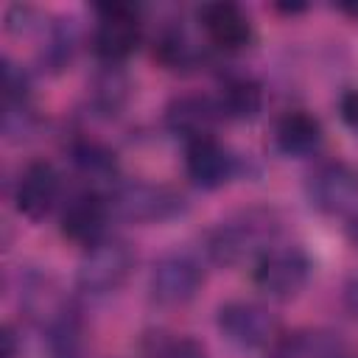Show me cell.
Listing matches in <instances>:
<instances>
[{
  "label": "cell",
  "instance_id": "obj_1",
  "mask_svg": "<svg viewBox=\"0 0 358 358\" xmlns=\"http://www.w3.org/2000/svg\"><path fill=\"white\" fill-rule=\"evenodd\" d=\"M280 232V221L271 210L252 207L241 210L207 232V255L218 266H238L246 260H257L271 249L274 235Z\"/></svg>",
  "mask_w": 358,
  "mask_h": 358
},
{
  "label": "cell",
  "instance_id": "obj_2",
  "mask_svg": "<svg viewBox=\"0 0 358 358\" xmlns=\"http://www.w3.org/2000/svg\"><path fill=\"white\" fill-rule=\"evenodd\" d=\"M134 260H137V255L129 241L103 238L84 252V257L76 268V285L92 296L109 294L129 280Z\"/></svg>",
  "mask_w": 358,
  "mask_h": 358
},
{
  "label": "cell",
  "instance_id": "obj_3",
  "mask_svg": "<svg viewBox=\"0 0 358 358\" xmlns=\"http://www.w3.org/2000/svg\"><path fill=\"white\" fill-rule=\"evenodd\" d=\"M109 207L123 221L159 224V221H168V218H176L179 213H185V199H182V193H176L165 185L126 182L112 193Z\"/></svg>",
  "mask_w": 358,
  "mask_h": 358
},
{
  "label": "cell",
  "instance_id": "obj_4",
  "mask_svg": "<svg viewBox=\"0 0 358 358\" xmlns=\"http://www.w3.org/2000/svg\"><path fill=\"white\" fill-rule=\"evenodd\" d=\"M310 257L299 246H271L255 263V285L271 299H294L310 280Z\"/></svg>",
  "mask_w": 358,
  "mask_h": 358
},
{
  "label": "cell",
  "instance_id": "obj_5",
  "mask_svg": "<svg viewBox=\"0 0 358 358\" xmlns=\"http://www.w3.org/2000/svg\"><path fill=\"white\" fill-rule=\"evenodd\" d=\"M140 20L129 3H103L98 6V25L92 34V50L106 64L123 62L140 45Z\"/></svg>",
  "mask_w": 358,
  "mask_h": 358
},
{
  "label": "cell",
  "instance_id": "obj_6",
  "mask_svg": "<svg viewBox=\"0 0 358 358\" xmlns=\"http://www.w3.org/2000/svg\"><path fill=\"white\" fill-rule=\"evenodd\" d=\"M204 282V271L199 260L187 252L162 255L148 277V291L159 305H185L190 302Z\"/></svg>",
  "mask_w": 358,
  "mask_h": 358
},
{
  "label": "cell",
  "instance_id": "obj_7",
  "mask_svg": "<svg viewBox=\"0 0 358 358\" xmlns=\"http://www.w3.org/2000/svg\"><path fill=\"white\" fill-rule=\"evenodd\" d=\"M308 199L324 215L352 213L358 207V168L344 159L319 165L308 176Z\"/></svg>",
  "mask_w": 358,
  "mask_h": 358
},
{
  "label": "cell",
  "instance_id": "obj_8",
  "mask_svg": "<svg viewBox=\"0 0 358 358\" xmlns=\"http://www.w3.org/2000/svg\"><path fill=\"white\" fill-rule=\"evenodd\" d=\"M218 330L238 347L255 350L277 338V319L266 305L252 299H232L218 308Z\"/></svg>",
  "mask_w": 358,
  "mask_h": 358
},
{
  "label": "cell",
  "instance_id": "obj_9",
  "mask_svg": "<svg viewBox=\"0 0 358 358\" xmlns=\"http://www.w3.org/2000/svg\"><path fill=\"white\" fill-rule=\"evenodd\" d=\"M109 199H103L95 190L78 193L62 213V235L73 243L81 246H95L98 241H103V229L109 221Z\"/></svg>",
  "mask_w": 358,
  "mask_h": 358
},
{
  "label": "cell",
  "instance_id": "obj_10",
  "mask_svg": "<svg viewBox=\"0 0 358 358\" xmlns=\"http://www.w3.org/2000/svg\"><path fill=\"white\" fill-rule=\"evenodd\" d=\"M59 193H62V176H59V171L50 162H42L39 159V162H31L22 171L20 182H17L14 204H17V210L25 218L39 221V218H45L53 210Z\"/></svg>",
  "mask_w": 358,
  "mask_h": 358
},
{
  "label": "cell",
  "instance_id": "obj_11",
  "mask_svg": "<svg viewBox=\"0 0 358 358\" xmlns=\"http://www.w3.org/2000/svg\"><path fill=\"white\" fill-rule=\"evenodd\" d=\"M185 171L190 176L193 185L204 187V190H213V187H221L224 182L232 179L235 173V157L213 137H199V140H190L187 143V151H185Z\"/></svg>",
  "mask_w": 358,
  "mask_h": 358
},
{
  "label": "cell",
  "instance_id": "obj_12",
  "mask_svg": "<svg viewBox=\"0 0 358 358\" xmlns=\"http://www.w3.org/2000/svg\"><path fill=\"white\" fill-rule=\"evenodd\" d=\"M221 106L218 101L207 98V95H199V92H187V95H176L168 109H165V123L171 131L182 134L187 143L190 140H199V137H207L215 126V120L221 117Z\"/></svg>",
  "mask_w": 358,
  "mask_h": 358
},
{
  "label": "cell",
  "instance_id": "obj_13",
  "mask_svg": "<svg viewBox=\"0 0 358 358\" xmlns=\"http://www.w3.org/2000/svg\"><path fill=\"white\" fill-rule=\"evenodd\" d=\"M199 17H201V28H204L207 39L221 50H238L252 36L249 17L235 3H224V0L207 3V6H201Z\"/></svg>",
  "mask_w": 358,
  "mask_h": 358
},
{
  "label": "cell",
  "instance_id": "obj_14",
  "mask_svg": "<svg viewBox=\"0 0 358 358\" xmlns=\"http://www.w3.org/2000/svg\"><path fill=\"white\" fill-rule=\"evenodd\" d=\"M277 145L291 157H308L322 145V123L310 112L294 109L277 123Z\"/></svg>",
  "mask_w": 358,
  "mask_h": 358
},
{
  "label": "cell",
  "instance_id": "obj_15",
  "mask_svg": "<svg viewBox=\"0 0 358 358\" xmlns=\"http://www.w3.org/2000/svg\"><path fill=\"white\" fill-rule=\"evenodd\" d=\"M48 355L50 358H81L84 338H81V319L64 308L59 316L48 322Z\"/></svg>",
  "mask_w": 358,
  "mask_h": 358
},
{
  "label": "cell",
  "instance_id": "obj_16",
  "mask_svg": "<svg viewBox=\"0 0 358 358\" xmlns=\"http://www.w3.org/2000/svg\"><path fill=\"white\" fill-rule=\"evenodd\" d=\"M218 106L227 117L252 120L263 109V90L252 78H232V81H227Z\"/></svg>",
  "mask_w": 358,
  "mask_h": 358
},
{
  "label": "cell",
  "instance_id": "obj_17",
  "mask_svg": "<svg viewBox=\"0 0 358 358\" xmlns=\"http://www.w3.org/2000/svg\"><path fill=\"white\" fill-rule=\"evenodd\" d=\"M92 103L103 112H115L129 95V78L117 64H103V70L92 78Z\"/></svg>",
  "mask_w": 358,
  "mask_h": 358
},
{
  "label": "cell",
  "instance_id": "obj_18",
  "mask_svg": "<svg viewBox=\"0 0 358 358\" xmlns=\"http://www.w3.org/2000/svg\"><path fill=\"white\" fill-rule=\"evenodd\" d=\"M73 162L84 176L106 179L115 173V154L98 140H78L73 145Z\"/></svg>",
  "mask_w": 358,
  "mask_h": 358
},
{
  "label": "cell",
  "instance_id": "obj_19",
  "mask_svg": "<svg viewBox=\"0 0 358 358\" xmlns=\"http://www.w3.org/2000/svg\"><path fill=\"white\" fill-rule=\"evenodd\" d=\"M76 50V20H59L56 25H50L48 34V45L42 48V62L50 70H62Z\"/></svg>",
  "mask_w": 358,
  "mask_h": 358
},
{
  "label": "cell",
  "instance_id": "obj_20",
  "mask_svg": "<svg viewBox=\"0 0 358 358\" xmlns=\"http://www.w3.org/2000/svg\"><path fill=\"white\" fill-rule=\"evenodd\" d=\"M3 131L8 140H28L36 131V115L25 106V101L6 103L3 112Z\"/></svg>",
  "mask_w": 358,
  "mask_h": 358
},
{
  "label": "cell",
  "instance_id": "obj_21",
  "mask_svg": "<svg viewBox=\"0 0 358 358\" xmlns=\"http://www.w3.org/2000/svg\"><path fill=\"white\" fill-rule=\"evenodd\" d=\"M151 358H207V350L201 341L190 336H173V338H157Z\"/></svg>",
  "mask_w": 358,
  "mask_h": 358
},
{
  "label": "cell",
  "instance_id": "obj_22",
  "mask_svg": "<svg viewBox=\"0 0 358 358\" xmlns=\"http://www.w3.org/2000/svg\"><path fill=\"white\" fill-rule=\"evenodd\" d=\"M3 87H6V103L25 101L28 78H25L22 67H17L11 59H3Z\"/></svg>",
  "mask_w": 358,
  "mask_h": 358
},
{
  "label": "cell",
  "instance_id": "obj_23",
  "mask_svg": "<svg viewBox=\"0 0 358 358\" xmlns=\"http://www.w3.org/2000/svg\"><path fill=\"white\" fill-rule=\"evenodd\" d=\"M39 22V11L34 6H22V3H14L8 6L6 11V28L11 34H28L31 28H36Z\"/></svg>",
  "mask_w": 358,
  "mask_h": 358
},
{
  "label": "cell",
  "instance_id": "obj_24",
  "mask_svg": "<svg viewBox=\"0 0 358 358\" xmlns=\"http://www.w3.org/2000/svg\"><path fill=\"white\" fill-rule=\"evenodd\" d=\"M268 358H305L302 344H299V336L274 338L271 341V350H268Z\"/></svg>",
  "mask_w": 358,
  "mask_h": 358
},
{
  "label": "cell",
  "instance_id": "obj_25",
  "mask_svg": "<svg viewBox=\"0 0 358 358\" xmlns=\"http://www.w3.org/2000/svg\"><path fill=\"white\" fill-rule=\"evenodd\" d=\"M341 117H344V123L358 134V90H352V92H347V95L341 98Z\"/></svg>",
  "mask_w": 358,
  "mask_h": 358
},
{
  "label": "cell",
  "instance_id": "obj_26",
  "mask_svg": "<svg viewBox=\"0 0 358 358\" xmlns=\"http://www.w3.org/2000/svg\"><path fill=\"white\" fill-rule=\"evenodd\" d=\"M0 341H3V358H17V338H14V330L8 324L3 327Z\"/></svg>",
  "mask_w": 358,
  "mask_h": 358
},
{
  "label": "cell",
  "instance_id": "obj_27",
  "mask_svg": "<svg viewBox=\"0 0 358 358\" xmlns=\"http://www.w3.org/2000/svg\"><path fill=\"white\" fill-rule=\"evenodd\" d=\"M344 302H347V308H350V313H352V316H358V280H352V282L347 285V294H344Z\"/></svg>",
  "mask_w": 358,
  "mask_h": 358
},
{
  "label": "cell",
  "instance_id": "obj_28",
  "mask_svg": "<svg viewBox=\"0 0 358 358\" xmlns=\"http://www.w3.org/2000/svg\"><path fill=\"white\" fill-rule=\"evenodd\" d=\"M347 232H350V238H352V243H358V207L352 210V215H350V224H347Z\"/></svg>",
  "mask_w": 358,
  "mask_h": 358
},
{
  "label": "cell",
  "instance_id": "obj_29",
  "mask_svg": "<svg viewBox=\"0 0 358 358\" xmlns=\"http://www.w3.org/2000/svg\"><path fill=\"white\" fill-rule=\"evenodd\" d=\"M347 14H352V17H358V6H341Z\"/></svg>",
  "mask_w": 358,
  "mask_h": 358
},
{
  "label": "cell",
  "instance_id": "obj_30",
  "mask_svg": "<svg viewBox=\"0 0 358 358\" xmlns=\"http://www.w3.org/2000/svg\"><path fill=\"white\" fill-rule=\"evenodd\" d=\"M341 358H352V355H341Z\"/></svg>",
  "mask_w": 358,
  "mask_h": 358
}]
</instances>
